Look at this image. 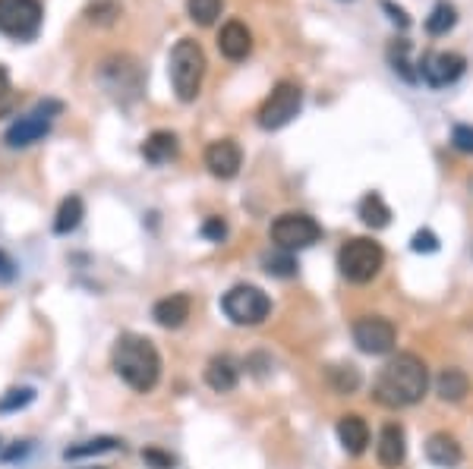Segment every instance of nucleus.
Listing matches in <instances>:
<instances>
[{
  "mask_svg": "<svg viewBox=\"0 0 473 469\" xmlns=\"http://www.w3.org/2000/svg\"><path fill=\"white\" fill-rule=\"evenodd\" d=\"M205 168L218 180H234L243 168V151L234 139H218L205 148Z\"/></svg>",
  "mask_w": 473,
  "mask_h": 469,
  "instance_id": "nucleus-13",
  "label": "nucleus"
},
{
  "mask_svg": "<svg viewBox=\"0 0 473 469\" xmlns=\"http://www.w3.org/2000/svg\"><path fill=\"white\" fill-rule=\"evenodd\" d=\"M177 151H180V142H177V136L168 133V129H158V133H152L146 142H142V158H146L149 164L174 161Z\"/></svg>",
  "mask_w": 473,
  "mask_h": 469,
  "instance_id": "nucleus-20",
  "label": "nucleus"
},
{
  "mask_svg": "<svg viewBox=\"0 0 473 469\" xmlns=\"http://www.w3.org/2000/svg\"><path fill=\"white\" fill-rule=\"evenodd\" d=\"M451 145H455L458 151H464V155H473V127L470 123H458V127L451 129Z\"/></svg>",
  "mask_w": 473,
  "mask_h": 469,
  "instance_id": "nucleus-31",
  "label": "nucleus"
},
{
  "mask_svg": "<svg viewBox=\"0 0 473 469\" xmlns=\"http://www.w3.org/2000/svg\"><path fill=\"white\" fill-rule=\"evenodd\" d=\"M386 265V250L369 237H354L341 246L338 252V271L347 284H369Z\"/></svg>",
  "mask_w": 473,
  "mask_h": 469,
  "instance_id": "nucleus-4",
  "label": "nucleus"
},
{
  "mask_svg": "<svg viewBox=\"0 0 473 469\" xmlns=\"http://www.w3.org/2000/svg\"><path fill=\"white\" fill-rule=\"evenodd\" d=\"M458 23V10L448 4V0H438L433 6V13L427 16V32L429 36H448Z\"/></svg>",
  "mask_w": 473,
  "mask_h": 469,
  "instance_id": "nucleus-25",
  "label": "nucleus"
},
{
  "mask_svg": "<svg viewBox=\"0 0 473 469\" xmlns=\"http://www.w3.org/2000/svg\"><path fill=\"white\" fill-rule=\"evenodd\" d=\"M41 4L38 0H0V32L16 41H32L41 32Z\"/></svg>",
  "mask_w": 473,
  "mask_h": 469,
  "instance_id": "nucleus-9",
  "label": "nucleus"
},
{
  "mask_svg": "<svg viewBox=\"0 0 473 469\" xmlns=\"http://www.w3.org/2000/svg\"><path fill=\"white\" fill-rule=\"evenodd\" d=\"M375 457L386 469H397L407 457V434L397 423H386L379 432V444H375Z\"/></svg>",
  "mask_w": 473,
  "mask_h": 469,
  "instance_id": "nucleus-14",
  "label": "nucleus"
},
{
  "mask_svg": "<svg viewBox=\"0 0 473 469\" xmlns=\"http://www.w3.org/2000/svg\"><path fill=\"white\" fill-rule=\"evenodd\" d=\"M240 382V372L231 356H215L205 365V384H209L215 394H231Z\"/></svg>",
  "mask_w": 473,
  "mask_h": 469,
  "instance_id": "nucleus-19",
  "label": "nucleus"
},
{
  "mask_svg": "<svg viewBox=\"0 0 473 469\" xmlns=\"http://www.w3.org/2000/svg\"><path fill=\"white\" fill-rule=\"evenodd\" d=\"M429 388V369L416 353H397L379 369L373 384L375 403L388 406V410H404L427 397Z\"/></svg>",
  "mask_w": 473,
  "mask_h": 469,
  "instance_id": "nucleus-1",
  "label": "nucleus"
},
{
  "mask_svg": "<svg viewBox=\"0 0 473 469\" xmlns=\"http://www.w3.org/2000/svg\"><path fill=\"white\" fill-rule=\"evenodd\" d=\"M221 312L240 328H256L272 315V300L262 287L237 284L221 296Z\"/></svg>",
  "mask_w": 473,
  "mask_h": 469,
  "instance_id": "nucleus-5",
  "label": "nucleus"
},
{
  "mask_svg": "<svg viewBox=\"0 0 473 469\" xmlns=\"http://www.w3.org/2000/svg\"><path fill=\"white\" fill-rule=\"evenodd\" d=\"M10 92V73L4 70V64H0V98Z\"/></svg>",
  "mask_w": 473,
  "mask_h": 469,
  "instance_id": "nucleus-38",
  "label": "nucleus"
},
{
  "mask_svg": "<svg viewBox=\"0 0 473 469\" xmlns=\"http://www.w3.org/2000/svg\"><path fill=\"white\" fill-rule=\"evenodd\" d=\"M395 341H397V328L388 319H382V315H363V319L354 321V343L366 356L392 353Z\"/></svg>",
  "mask_w": 473,
  "mask_h": 469,
  "instance_id": "nucleus-10",
  "label": "nucleus"
},
{
  "mask_svg": "<svg viewBox=\"0 0 473 469\" xmlns=\"http://www.w3.org/2000/svg\"><path fill=\"white\" fill-rule=\"evenodd\" d=\"M190 312H193V300H190L187 293H170V296H164V300L155 302L152 319L161 328H180L183 321L190 319Z\"/></svg>",
  "mask_w": 473,
  "mask_h": 469,
  "instance_id": "nucleus-15",
  "label": "nucleus"
},
{
  "mask_svg": "<svg viewBox=\"0 0 473 469\" xmlns=\"http://www.w3.org/2000/svg\"><path fill=\"white\" fill-rule=\"evenodd\" d=\"M300 107H303V88L291 79L278 82V86L272 88L269 98H265V105L259 107V127L269 129V133L272 129L287 127V123L300 114Z\"/></svg>",
  "mask_w": 473,
  "mask_h": 469,
  "instance_id": "nucleus-8",
  "label": "nucleus"
},
{
  "mask_svg": "<svg viewBox=\"0 0 473 469\" xmlns=\"http://www.w3.org/2000/svg\"><path fill=\"white\" fill-rule=\"evenodd\" d=\"M101 82H105V88L114 95V98L123 101V95H129V98H139L142 92V70L139 64H136L133 57H108L105 64H101Z\"/></svg>",
  "mask_w": 473,
  "mask_h": 469,
  "instance_id": "nucleus-11",
  "label": "nucleus"
},
{
  "mask_svg": "<svg viewBox=\"0 0 473 469\" xmlns=\"http://www.w3.org/2000/svg\"><path fill=\"white\" fill-rule=\"evenodd\" d=\"M427 457H429V464H436L442 469H455L464 460V451H461V444H458L455 434L436 432V434H429V441H427Z\"/></svg>",
  "mask_w": 473,
  "mask_h": 469,
  "instance_id": "nucleus-18",
  "label": "nucleus"
},
{
  "mask_svg": "<svg viewBox=\"0 0 473 469\" xmlns=\"http://www.w3.org/2000/svg\"><path fill=\"white\" fill-rule=\"evenodd\" d=\"M170 86H174L177 98L183 105L199 98V88H202V79H205V54L199 47V41L193 38H180L170 51Z\"/></svg>",
  "mask_w": 473,
  "mask_h": 469,
  "instance_id": "nucleus-3",
  "label": "nucleus"
},
{
  "mask_svg": "<svg viewBox=\"0 0 473 469\" xmlns=\"http://www.w3.org/2000/svg\"><path fill=\"white\" fill-rule=\"evenodd\" d=\"M202 237L211 240V243H221V240L228 237V224H224L221 218H209L202 224Z\"/></svg>",
  "mask_w": 473,
  "mask_h": 469,
  "instance_id": "nucleus-34",
  "label": "nucleus"
},
{
  "mask_svg": "<svg viewBox=\"0 0 473 469\" xmlns=\"http://www.w3.org/2000/svg\"><path fill=\"white\" fill-rule=\"evenodd\" d=\"M410 250L414 252H436L438 250V237L433 230H416L414 233V240H410Z\"/></svg>",
  "mask_w": 473,
  "mask_h": 469,
  "instance_id": "nucleus-33",
  "label": "nucleus"
},
{
  "mask_svg": "<svg viewBox=\"0 0 473 469\" xmlns=\"http://www.w3.org/2000/svg\"><path fill=\"white\" fill-rule=\"evenodd\" d=\"M60 114H64V105H60V101H54V98L41 101V105H36L29 114H23L10 129H6V136H4L6 148H29V145L41 142L47 133H51L54 120H57Z\"/></svg>",
  "mask_w": 473,
  "mask_h": 469,
  "instance_id": "nucleus-6",
  "label": "nucleus"
},
{
  "mask_svg": "<svg viewBox=\"0 0 473 469\" xmlns=\"http://www.w3.org/2000/svg\"><path fill=\"white\" fill-rule=\"evenodd\" d=\"M436 394L445 403H461L470 394V378L464 369H442V375L436 378Z\"/></svg>",
  "mask_w": 473,
  "mask_h": 469,
  "instance_id": "nucleus-21",
  "label": "nucleus"
},
{
  "mask_svg": "<svg viewBox=\"0 0 473 469\" xmlns=\"http://www.w3.org/2000/svg\"><path fill=\"white\" fill-rule=\"evenodd\" d=\"M36 400V391L32 388H10L0 394V413H19Z\"/></svg>",
  "mask_w": 473,
  "mask_h": 469,
  "instance_id": "nucleus-30",
  "label": "nucleus"
},
{
  "mask_svg": "<svg viewBox=\"0 0 473 469\" xmlns=\"http://www.w3.org/2000/svg\"><path fill=\"white\" fill-rule=\"evenodd\" d=\"M262 268L272 274V278H293V274H297V261H293V255L284 252V250L265 252L262 255Z\"/></svg>",
  "mask_w": 473,
  "mask_h": 469,
  "instance_id": "nucleus-27",
  "label": "nucleus"
},
{
  "mask_svg": "<svg viewBox=\"0 0 473 469\" xmlns=\"http://www.w3.org/2000/svg\"><path fill=\"white\" fill-rule=\"evenodd\" d=\"M388 64H392V70L401 76L404 82L420 79V73L410 64V41H392V47H388Z\"/></svg>",
  "mask_w": 473,
  "mask_h": 469,
  "instance_id": "nucleus-26",
  "label": "nucleus"
},
{
  "mask_svg": "<svg viewBox=\"0 0 473 469\" xmlns=\"http://www.w3.org/2000/svg\"><path fill=\"white\" fill-rule=\"evenodd\" d=\"M319 237H322L319 220L306 215V211H287V215L272 220V240L284 252L310 250L313 243H319Z\"/></svg>",
  "mask_w": 473,
  "mask_h": 469,
  "instance_id": "nucleus-7",
  "label": "nucleus"
},
{
  "mask_svg": "<svg viewBox=\"0 0 473 469\" xmlns=\"http://www.w3.org/2000/svg\"><path fill=\"white\" fill-rule=\"evenodd\" d=\"M82 218H86V205H82V199L67 196L64 202H60L57 215H54V233H57V237H67V233H73L82 224Z\"/></svg>",
  "mask_w": 473,
  "mask_h": 469,
  "instance_id": "nucleus-23",
  "label": "nucleus"
},
{
  "mask_svg": "<svg viewBox=\"0 0 473 469\" xmlns=\"http://www.w3.org/2000/svg\"><path fill=\"white\" fill-rule=\"evenodd\" d=\"M32 451V441H16L10 451H4V464H13V460H23L26 454Z\"/></svg>",
  "mask_w": 473,
  "mask_h": 469,
  "instance_id": "nucleus-36",
  "label": "nucleus"
},
{
  "mask_svg": "<svg viewBox=\"0 0 473 469\" xmlns=\"http://www.w3.org/2000/svg\"><path fill=\"white\" fill-rule=\"evenodd\" d=\"M356 215H360V220L366 227H373V230H382V227L392 224V209H388L379 192H366V196L360 199V205H356Z\"/></svg>",
  "mask_w": 473,
  "mask_h": 469,
  "instance_id": "nucleus-22",
  "label": "nucleus"
},
{
  "mask_svg": "<svg viewBox=\"0 0 473 469\" xmlns=\"http://www.w3.org/2000/svg\"><path fill=\"white\" fill-rule=\"evenodd\" d=\"M142 460H146L152 469H174L177 466V460L170 457V454H164L161 447H146V451H142Z\"/></svg>",
  "mask_w": 473,
  "mask_h": 469,
  "instance_id": "nucleus-32",
  "label": "nucleus"
},
{
  "mask_svg": "<svg viewBox=\"0 0 473 469\" xmlns=\"http://www.w3.org/2000/svg\"><path fill=\"white\" fill-rule=\"evenodd\" d=\"M114 372L127 388L136 394H149L161 378V353L149 337L142 334H120L114 343Z\"/></svg>",
  "mask_w": 473,
  "mask_h": 469,
  "instance_id": "nucleus-2",
  "label": "nucleus"
},
{
  "mask_svg": "<svg viewBox=\"0 0 473 469\" xmlns=\"http://www.w3.org/2000/svg\"><path fill=\"white\" fill-rule=\"evenodd\" d=\"M13 278H16V265H13L10 255H6L4 250H0V280H4V284H6V280H13Z\"/></svg>",
  "mask_w": 473,
  "mask_h": 469,
  "instance_id": "nucleus-37",
  "label": "nucleus"
},
{
  "mask_svg": "<svg viewBox=\"0 0 473 469\" xmlns=\"http://www.w3.org/2000/svg\"><path fill=\"white\" fill-rule=\"evenodd\" d=\"M224 0H187V13L196 25H211L221 16Z\"/></svg>",
  "mask_w": 473,
  "mask_h": 469,
  "instance_id": "nucleus-29",
  "label": "nucleus"
},
{
  "mask_svg": "<svg viewBox=\"0 0 473 469\" xmlns=\"http://www.w3.org/2000/svg\"><path fill=\"white\" fill-rule=\"evenodd\" d=\"M338 441L351 457H360L363 451L369 447V425L363 416L356 413H347V416L338 419Z\"/></svg>",
  "mask_w": 473,
  "mask_h": 469,
  "instance_id": "nucleus-17",
  "label": "nucleus"
},
{
  "mask_svg": "<svg viewBox=\"0 0 473 469\" xmlns=\"http://www.w3.org/2000/svg\"><path fill=\"white\" fill-rule=\"evenodd\" d=\"M382 10L392 13V23L397 25V29H410V16L401 10V6H395L392 0H382Z\"/></svg>",
  "mask_w": 473,
  "mask_h": 469,
  "instance_id": "nucleus-35",
  "label": "nucleus"
},
{
  "mask_svg": "<svg viewBox=\"0 0 473 469\" xmlns=\"http://www.w3.org/2000/svg\"><path fill=\"white\" fill-rule=\"evenodd\" d=\"M464 66H468V60L461 57V54L455 51H433L427 54V57L420 60V79L427 82V86L433 88H445L451 86V82H458L464 76Z\"/></svg>",
  "mask_w": 473,
  "mask_h": 469,
  "instance_id": "nucleus-12",
  "label": "nucleus"
},
{
  "mask_svg": "<svg viewBox=\"0 0 473 469\" xmlns=\"http://www.w3.org/2000/svg\"><path fill=\"white\" fill-rule=\"evenodd\" d=\"M120 441L111 438V434H98V438L79 441V444H70L64 451V460H86V457H98V454H111L118 451Z\"/></svg>",
  "mask_w": 473,
  "mask_h": 469,
  "instance_id": "nucleus-24",
  "label": "nucleus"
},
{
  "mask_svg": "<svg viewBox=\"0 0 473 469\" xmlns=\"http://www.w3.org/2000/svg\"><path fill=\"white\" fill-rule=\"evenodd\" d=\"M328 382H332V388L338 394H354L360 388V372H356V365H332L328 369Z\"/></svg>",
  "mask_w": 473,
  "mask_h": 469,
  "instance_id": "nucleus-28",
  "label": "nucleus"
},
{
  "mask_svg": "<svg viewBox=\"0 0 473 469\" xmlns=\"http://www.w3.org/2000/svg\"><path fill=\"white\" fill-rule=\"evenodd\" d=\"M218 51H221L228 60L250 57V51H252L250 29H246L243 23H237V19H234V23H224L221 32H218Z\"/></svg>",
  "mask_w": 473,
  "mask_h": 469,
  "instance_id": "nucleus-16",
  "label": "nucleus"
},
{
  "mask_svg": "<svg viewBox=\"0 0 473 469\" xmlns=\"http://www.w3.org/2000/svg\"><path fill=\"white\" fill-rule=\"evenodd\" d=\"M86 469H108V466H86Z\"/></svg>",
  "mask_w": 473,
  "mask_h": 469,
  "instance_id": "nucleus-39",
  "label": "nucleus"
}]
</instances>
